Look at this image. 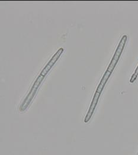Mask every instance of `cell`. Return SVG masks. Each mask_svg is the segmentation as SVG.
I'll use <instances>...</instances> for the list:
<instances>
[{
    "instance_id": "1",
    "label": "cell",
    "mask_w": 138,
    "mask_h": 155,
    "mask_svg": "<svg viewBox=\"0 0 138 155\" xmlns=\"http://www.w3.org/2000/svg\"><path fill=\"white\" fill-rule=\"evenodd\" d=\"M63 52V49L62 48H59L57 51V52L53 54V56L52 57V58L49 60L48 63L45 66V68L42 69V71L40 73L39 77L37 78V79L35 81L32 88L30 89V90L28 94V95L26 96L25 100L23 101V102L22 103L20 107V111L21 112H23L25 110H26L27 108L30 105V104L31 103L32 101L33 100V98L35 97V96L36 94V92L38 91V88H39L42 82L43 81L44 78L46 76V75L48 74L49 71L52 68V66L57 62V61L58 60L59 57L61 56Z\"/></svg>"
},
{
    "instance_id": "2",
    "label": "cell",
    "mask_w": 138,
    "mask_h": 155,
    "mask_svg": "<svg viewBox=\"0 0 138 155\" xmlns=\"http://www.w3.org/2000/svg\"><path fill=\"white\" fill-rule=\"evenodd\" d=\"M127 40V36L126 35L123 36L122 38L120 39V42L116 48L115 53L113 55V58L106 70L107 71H108L110 73L113 72L114 69L115 68L116 66L117 65V64L120 59V57L124 49Z\"/></svg>"
},
{
    "instance_id": "3",
    "label": "cell",
    "mask_w": 138,
    "mask_h": 155,
    "mask_svg": "<svg viewBox=\"0 0 138 155\" xmlns=\"http://www.w3.org/2000/svg\"><path fill=\"white\" fill-rule=\"evenodd\" d=\"M138 67L136 68V70H135V72H134V74L132 75V77L130 78V82H131V83H133L135 80H136V78L138 77Z\"/></svg>"
}]
</instances>
